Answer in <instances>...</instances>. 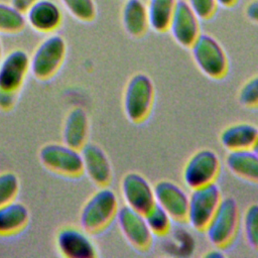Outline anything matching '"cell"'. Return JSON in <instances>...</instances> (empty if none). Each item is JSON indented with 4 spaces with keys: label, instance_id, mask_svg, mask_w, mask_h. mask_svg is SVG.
<instances>
[{
    "label": "cell",
    "instance_id": "35",
    "mask_svg": "<svg viewBox=\"0 0 258 258\" xmlns=\"http://www.w3.org/2000/svg\"><path fill=\"white\" fill-rule=\"evenodd\" d=\"M251 149H252L255 153L258 154V134H257V137H256V139H255V141H254V143H253Z\"/></svg>",
    "mask_w": 258,
    "mask_h": 258
},
{
    "label": "cell",
    "instance_id": "28",
    "mask_svg": "<svg viewBox=\"0 0 258 258\" xmlns=\"http://www.w3.org/2000/svg\"><path fill=\"white\" fill-rule=\"evenodd\" d=\"M238 100L245 107H258V75L243 84L238 93Z\"/></svg>",
    "mask_w": 258,
    "mask_h": 258
},
{
    "label": "cell",
    "instance_id": "4",
    "mask_svg": "<svg viewBox=\"0 0 258 258\" xmlns=\"http://www.w3.org/2000/svg\"><path fill=\"white\" fill-rule=\"evenodd\" d=\"M192 59L198 69L211 79H222L226 76L229 60L221 43L209 33H200L190 45Z\"/></svg>",
    "mask_w": 258,
    "mask_h": 258
},
{
    "label": "cell",
    "instance_id": "22",
    "mask_svg": "<svg viewBox=\"0 0 258 258\" xmlns=\"http://www.w3.org/2000/svg\"><path fill=\"white\" fill-rule=\"evenodd\" d=\"M176 0H148L146 4L148 26L156 32L168 30Z\"/></svg>",
    "mask_w": 258,
    "mask_h": 258
},
{
    "label": "cell",
    "instance_id": "14",
    "mask_svg": "<svg viewBox=\"0 0 258 258\" xmlns=\"http://www.w3.org/2000/svg\"><path fill=\"white\" fill-rule=\"evenodd\" d=\"M89 233L76 227H64L56 236L58 252L67 258H93L97 255V248Z\"/></svg>",
    "mask_w": 258,
    "mask_h": 258
},
{
    "label": "cell",
    "instance_id": "33",
    "mask_svg": "<svg viewBox=\"0 0 258 258\" xmlns=\"http://www.w3.org/2000/svg\"><path fill=\"white\" fill-rule=\"evenodd\" d=\"M205 256L208 257V258H223V257H225V254H224V252L222 251V248L215 246V248L209 250V251L205 254Z\"/></svg>",
    "mask_w": 258,
    "mask_h": 258
},
{
    "label": "cell",
    "instance_id": "26",
    "mask_svg": "<svg viewBox=\"0 0 258 258\" xmlns=\"http://www.w3.org/2000/svg\"><path fill=\"white\" fill-rule=\"evenodd\" d=\"M67 10L77 19L85 22L96 17L97 9L94 0H60Z\"/></svg>",
    "mask_w": 258,
    "mask_h": 258
},
{
    "label": "cell",
    "instance_id": "1",
    "mask_svg": "<svg viewBox=\"0 0 258 258\" xmlns=\"http://www.w3.org/2000/svg\"><path fill=\"white\" fill-rule=\"evenodd\" d=\"M119 207L116 192L103 186L96 190L83 206L80 224L88 233L99 232L115 219Z\"/></svg>",
    "mask_w": 258,
    "mask_h": 258
},
{
    "label": "cell",
    "instance_id": "16",
    "mask_svg": "<svg viewBox=\"0 0 258 258\" xmlns=\"http://www.w3.org/2000/svg\"><path fill=\"white\" fill-rule=\"evenodd\" d=\"M26 22L38 32H52L62 21V12L51 0H38L25 12Z\"/></svg>",
    "mask_w": 258,
    "mask_h": 258
},
{
    "label": "cell",
    "instance_id": "36",
    "mask_svg": "<svg viewBox=\"0 0 258 258\" xmlns=\"http://www.w3.org/2000/svg\"><path fill=\"white\" fill-rule=\"evenodd\" d=\"M2 57V43H1V38H0V59Z\"/></svg>",
    "mask_w": 258,
    "mask_h": 258
},
{
    "label": "cell",
    "instance_id": "23",
    "mask_svg": "<svg viewBox=\"0 0 258 258\" xmlns=\"http://www.w3.org/2000/svg\"><path fill=\"white\" fill-rule=\"evenodd\" d=\"M149 230L153 236H165L172 229V218L158 204H154L144 213Z\"/></svg>",
    "mask_w": 258,
    "mask_h": 258
},
{
    "label": "cell",
    "instance_id": "9",
    "mask_svg": "<svg viewBox=\"0 0 258 258\" xmlns=\"http://www.w3.org/2000/svg\"><path fill=\"white\" fill-rule=\"evenodd\" d=\"M115 219L122 235L129 244L139 250H145L150 246L153 235L147 226L143 213L124 205L119 207Z\"/></svg>",
    "mask_w": 258,
    "mask_h": 258
},
{
    "label": "cell",
    "instance_id": "7",
    "mask_svg": "<svg viewBox=\"0 0 258 258\" xmlns=\"http://www.w3.org/2000/svg\"><path fill=\"white\" fill-rule=\"evenodd\" d=\"M221 169L219 155L212 149L196 151L185 162L182 169V180L186 187L192 189L215 182Z\"/></svg>",
    "mask_w": 258,
    "mask_h": 258
},
{
    "label": "cell",
    "instance_id": "24",
    "mask_svg": "<svg viewBox=\"0 0 258 258\" xmlns=\"http://www.w3.org/2000/svg\"><path fill=\"white\" fill-rule=\"evenodd\" d=\"M26 24L25 14L11 4L0 2V32L16 33Z\"/></svg>",
    "mask_w": 258,
    "mask_h": 258
},
{
    "label": "cell",
    "instance_id": "27",
    "mask_svg": "<svg viewBox=\"0 0 258 258\" xmlns=\"http://www.w3.org/2000/svg\"><path fill=\"white\" fill-rule=\"evenodd\" d=\"M19 180L11 171L0 173V207L13 201L18 192Z\"/></svg>",
    "mask_w": 258,
    "mask_h": 258
},
{
    "label": "cell",
    "instance_id": "20",
    "mask_svg": "<svg viewBox=\"0 0 258 258\" xmlns=\"http://www.w3.org/2000/svg\"><path fill=\"white\" fill-rule=\"evenodd\" d=\"M122 22L131 36L143 35L149 27L146 4L142 0H126L122 9Z\"/></svg>",
    "mask_w": 258,
    "mask_h": 258
},
{
    "label": "cell",
    "instance_id": "2",
    "mask_svg": "<svg viewBox=\"0 0 258 258\" xmlns=\"http://www.w3.org/2000/svg\"><path fill=\"white\" fill-rule=\"evenodd\" d=\"M154 85L144 73L133 75L127 82L123 94V110L133 123L144 121L151 112L154 102Z\"/></svg>",
    "mask_w": 258,
    "mask_h": 258
},
{
    "label": "cell",
    "instance_id": "25",
    "mask_svg": "<svg viewBox=\"0 0 258 258\" xmlns=\"http://www.w3.org/2000/svg\"><path fill=\"white\" fill-rule=\"evenodd\" d=\"M240 226L247 245L258 251V204H251L247 207L241 218Z\"/></svg>",
    "mask_w": 258,
    "mask_h": 258
},
{
    "label": "cell",
    "instance_id": "12",
    "mask_svg": "<svg viewBox=\"0 0 258 258\" xmlns=\"http://www.w3.org/2000/svg\"><path fill=\"white\" fill-rule=\"evenodd\" d=\"M30 71V56L16 48L0 59V90L16 93Z\"/></svg>",
    "mask_w": 258,
    "mask_h": 258
},
{
    "label": "cell",
    "instance_id": "21",
    "mask_svg": "<svg viewBox=\"0 0 258 258\" xmlns=\"http://www.w3.org/2000/svg\"><path fill=\"white\" fill-rule=\"evenodd\" d=\"M29 220V211L14 200L0 207V235H11L22 230Z\"/></svg>",
    "mask_w": 258,
    "mask_h": 258
},
{
    "label": "cell",
    "instance_id": "34",
    "mask_svg": "<svg viewBox=\"0 0 258 258\" xmlns=\"http://www.w3.org/2000/svg\"><path fill=\"white\" fill-rule=\"evenodd\" d=\"M217 1V4L218 6H222V7H232L236 2L237 0H216Z\"/></svg>",
    "mask_w": 258,
    "mask_h": 258
},
{
    "label": "cell",
    "instance_id": "10",
    "mask_svg": "<svg viewBox=\"0 0 258 258\" xmlns=\"http://www.w3.org/2000/svg\"><path fill=\"white\" fill-rule=\"evenodd\" d=\"M124 204L140 213H145L155 204L153 185L138 172L126 173L120 184Z\"/></svg>",
    "mask_w": 258,
    "mask_h": 258
},
{
    "label": "cell",
    "instance_id": "8",
    "mask_svg": "<svg viewBox=\"0 0 258 258\" xmlns=\"http://www.w3.org/2000/svg\"><path fill=\"white\" fill-rule=\"evenodd\" d=\"M43 165L60 174L76 176L84 171L81 150L64 143H48L39 150Z\"/></svg>",
    "mask_w": 258,
    "mask_h": 258
},
{
    "label": "cell",
    "instance_id": "31",
    "mask_svg": "<svg viewBox=\"0 0 258 258\" xmlns=\"http://www.w3.org/2000/svg\"><path fill=\"white\" fill-rule=\"evenodd\" d=\"M246 15L247 17L255 22L258 23V0H252L246 7Z\"/></svg>",
    "mask_w": 258,
    "mask_h": 258
},
{
    "label": "cell",
    "instance_id": "19",
    "mask_svg": "<svg viewBox=\"0 0 258 258\" xmlns=\"http://www.w3.org/2000/svg\"><path fill=\"white\" fill-rule=\"evenodd\" d=\"M225 163L233 174L258 183V154L251 148L229 151Z\"/></svg>",
    "mask_w": 258,
    "mask_h": 258
},
{
    "label": "cell",
    "instance_id": "18",
    "mask_svg": "<svg viewBox=\"0 0 258 258\" xmlns=\"http://www.w3.org/2000/svg\"><path fill=\"white\" fill-rule=\"evenodd\" d=\"M258 128L247 122H239L226 127L220 134V142L228 151L250 149L257 137Z\"/></svg>",
    "mask_w": 258,
    "mask_h": 258
},
{
    "label": "cell",
    "instance_id": "6",
    "mask_svg": "<svg viewBox=\"0 0 258 258\" xmlns=\"http://www.w3.org/2000/svg\"><path fill=\"white\" fill-rule=\"evenodd\" d=\"M67 51L64 39L58 34L44 38L30 56V71L39 80L52 77L60 68Z\"/></svg>",
    "mask_w": 258,
    "mask_h": 258
},
{
    "label": "cell",
    "instance_id": "29",
    "mask_svg": "<svg viewBox=\"0 0 258 258\" xmlns=\"http://www.w3.org/2000/svg\"><path fill=\"white\" fill-rule=\"evenodd\" d=\"M186 2L200 19L211 18L218 6L216 0H186Z\"/></svg>",
    "mask_w": 258,
    "mask_h": 258
},
{
    "label": "cell",
    "instance_id": "17",
    "mask_svg": "<svg viewBox=\"0 0 258 258\" xmlns=\"http://www.w3.org/2000/svg\"><path fill=\"white\" fill-rule=\"evenodd\" d=\"M89 133V119L86 111L81 107L73 108L66 116L62 128L63 143L81 149L87 142Z\"/></svg>",
    "mask_w": 258,
    "mask_h": 258
},
{
    "label": "cell",
    "instance_id": "32",
    "mask_svg": "<svg viewBox=\"0 0 258 258\" xmlns=\"http://www.w3.org/2000/svg\"><path fill=\"white\" fill-rule=\"evenodd\" d=\"M37 1L38 0H11L10 4L25 14V12Z\"/></svg>",
    "mask_w": 258,
    "mask_h": 258
},
{
    "label": "cell",
    "instance_id": "30",
    "mask_svg": "<svg viewBox=\"0 0 258 258\" xmlns=\"http://www.w3.org/2000/svg\"><path fill=\"white\" fill-rule=\"evenodd\" d=\"M16 101V93L0 90V108L3 110L11 109Z\"/></svg>",
    "mask_w": 258,
    "mask_h": 258
},
{
    "label": "cell",
    "instance_id": "3",
    "mask_svg": "<svg viewBox=\"0 0 258 258\" xmlns=\"http://www.w3.org/2000/svg\"><path fill=\"white\" fill-rule=\"evenodd\" d=\"M240 222L241 217L236 200L232 197H227L222 199L203 231L212 245L224 248L235 238Z\"/></svg>",
    "mask_w": 258,
    "mask_h": 258
},
{
    "label": "cell",
    "instance_id": "13",
    "mask_svg": "<svg viewBox=\"0 0 258 258\" xmlns=\"http://www.w3.org/2000/svg\"><path fill=\"white\" fill-rule=\"evenodd\" d=\"M155 203L161 206L175 222L186 219L188 194L186 190L171 180L162 179L153 185Z\"/></svg>",
    "mask_w": 258,
    "mask_h": 258
},
{
    "label": "cell",
    "instance_id": "5",
    "mask_svg": "<svg viewBox=\"0 0 258 258\" xmlns=\"http://www.w3.org/2000/svg\"><path fill=\"white\" fill-rule=\"evenodd\" d=\"M222 199L221 189L216 181L190 189L185 219L187 224L195 230L203 231Z\"/></svg>",
    "mask_w": 258,
    "mask_h": 258
},
{
    "label": "cell",
    "instance_id": "11",
    "mask_svg": "<svg viewBox=\"0 0 258 258\" xmlns=\"http://www.w3.org/2000/svg\"><path fill=\"white\" fill-rule=\"evenodd\" d=\"M168 30L173 39L184 47H190L200 35V18L186 0H176Z\"/></svg>",
    "mask_w": 258,
    "mask_h": 258
},
{
    "label": "cell",
    "instance_id": "15",
    "mask_svg": "<svg viewBox=\"0 0 258 258\" xmlns=\"http://www.w3.org/2000/svg\"><path fill=\"white\" fill-rule=\"evenodd\" d=\"M83 168L88 177L96 184L105 186L112 177V167L106 152L97 144L86 142L80 149Z\"/></svg>",
    "mask_w": 258,
    "mask_h": 258
}]
</instances>
